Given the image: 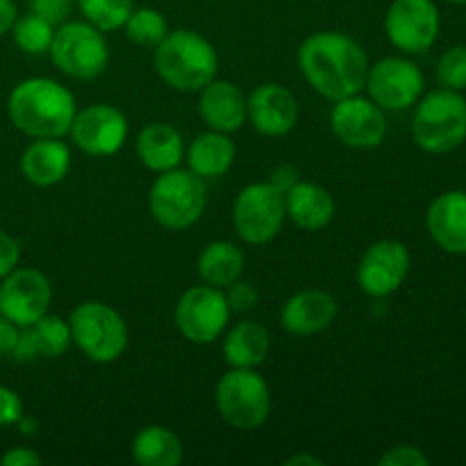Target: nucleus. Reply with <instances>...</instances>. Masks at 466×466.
I'll return each mask as SVG.
<instances>
[{
    "label": "nucleus",
    "instance_id": "obj_29",
    "mask_svg": "<svg viewBox=\"0 0 466 466\" xmlns=\"http://www.w3.org/2000/svg\"><path fill=\"white\" fill-rule=\"evenodd\" d=\"M77 7L85 21L100 32H116L135 9V0H77Z\"/></svg>",
    "mask_w": 466,
    "mask_h": 466
},
{
    "label": "nucleus",
    "instance_id": "obj_39",
    "mask_svg": "<svg viewBox=\"0 0 466 466\" xmlns=\"http://www.w3.org/2000/svg\"><path fill=\"white\" fill-rule=\"evenodd\" d=\"M3 466H39L41 458L30 449H12L0 458Z\"/></svg>",
    "mask_w": 466,
    "mask_h": 466
},
{
    "label": "nucleus",
    "instance_id": "obj_36",
    "mask_svg": "<svg viewBox=\"0 0 466 466\" xmlns=\"http://www.w3.org/2000/svg\"><path fill=\"white\" fill-rule=\"evenodd\" d=\"M23 417V403L16 391L0 387V426H14Z\"/></svg>",
    "mask_w": 466,
    "mask_h": 466
},
{
    "label": "nucleus",
    "instance_id": "obj_11",
    "mask_svg": "<svg viewBox=\"0 0 466 466\" xmlns=\"http://www.w3.org/2000/svg\"><path fill=\"white\" fill-rule=\"evenodd\" d=\"M440 9L432 0H394L385 14L387 39L405 55L432 48L440 36Z\"/></svg>",
    "mask_w": 466,
    "mask_h": 466
},
{
    "label": "nucleus",
    "instance_id": "obj_20",
    "mask_svg": "<svg viewBox=\"0 0 466 466\" xmlns=\"http://www.w3.org/2000/svg\"><path fill=\"white\" fill-rule=\"evenodd\" d=\"M198 114L209 130L217 132H237L246 121V96L237 85L228 80H217L214 77L209 85L200 89L198 98Z\"/></svg>",
    "mask_w": 466,
    "mask_h": 466
},
{
    "label": "nucleus",
    "instance_id": "obj_43",
    "mask_svg": "<svg viewBox=\"0 0 466 466\" xmlns=\"http://www.w3.org/2000/svg\"><path fill=\"white\" fill-rule=\"evenodd\" d=\"M18 426H21V431L25 432V435H35L36 432V421H30V419L25 417L18 419Z\"/></svg>",
    "mask_w": 466,
    "mask_h": 466
},
{
    "label": "nucleus",
    "instance_id": "obj_23",
    "mask_svg": "<svg viewBox=\"0 0 466 466\" xmlns=\"http://www.w3.org/2000/svg\"><path fill=\"white\" fill-rule=\"evenodd\" d=\"M137 157L148 171H171L185 157L182 135L168 123H150L137 135Z\"/></svg>",
    "mask_w": 466,
    "mask_h": 466
},
{
    "label": "nucleus",
    "instance_id": "obj_1",
    "mask_svg": "<svg viewBox=\"0 0 466 466\" xmlns=\"http://www.w3.org/2000/svg\"><path fill=\"white\" fill-rule=\"evenodd\" d=\"M369 55L353 36L314 32L300 44L299 68L308 85L328 100L355 96L367 85Z\"/></svg>",
    "mask_w": 466,
    "mask_h": 466
},
{
    "label": "nucleus",
    "instance_id": "obj_14",
    "mask_svg": "<svg viewBox=\"0 0 466 466\" xmlns=\"http://www.w3.org/2000/svg\"><path fill=\"white\" fill-rule=\"evenodd\" d=\"M53 300L50 280L39 268H14L0 285V314L18 328L32 326L48 314Z\"/></svg>",
    "mask_w": 466,
    "mask_h": 466
},
{
    "label": "nucleus",
    "instance_id": "obj_8",
    "mask_svg": "<svg viewBox=\"0 0 466 466\" xmlns=\"http://www.w3.org/2000/svg\"><path fill=\"white\" fill-rule=\"evenodd\" d=\"M50 57L64 76L73 80H94L109 64L105 32L86 21H68L55 30Z\"/></svg>",
    "mask_w": 466,
    "mask_h": 466
},
{
    "label": "nucleus",
    "instance_id": "obj_35",
    "mask_svg": "<svg viewBox=\"0 0 466 466\" xmlns=\"http://www.w3.org/2000/svg\"><path fill=\"white\" fill-rule=\"evenodd\" d=\"M223 294H226L230 309H237V312H244V309L255 308L259 300L258 289H255L253 285H248V282H239V280L232 282L230 287H226Z\"/></svg>",
    "mask_w": 466,
    "mask_h": 466
},
{
    "label": "nucleus",
    "instance_id": "obj_42",
    "mask_svg": "<svg viewBox=\"0 0 466 466\" xmlns=\"http://www.w3.org/2000/svg\"><path fill=\"white\" fill-rule=\"evenodd\" d=\"M285 464L287 466H296V464H312V466H321L323 462L319 458H312V455H303V453H299V455H291V458H287L285 460Z\"/></svg>",
    "mask_w": 466,
    "mask_h": 466
},
{
    "label": "nucleus",
    "instance_id": "obj_13",
    "mask_svg": "<svg viewBox=\"0 0 466 466\" xmlns=\"http://www.w3.org/2000/svg\"><path fill=\"white\" fill-rule=\"evenodd\" d=\"M410 273V250L403 241L380 239L364 250L358 264V285L371 299H387L400 289Z\"/></svg>",
    "mask_w": 466,
    "mask_h": 466
},
{
    "label": "nucleus",
    "instance_id": "obj_18",
    "mask_svg": "<svg viewBox=\"0 0 466 466\" xmlns=\"http://www.w3.org/2000/svg\"><path fill=\"white\" fill-rule=\"evenodd\" d=\"M337 319V300L328 291L305 289L291 296L280 309V323L289 335L309 337L328 330Z\"/></svg>",
    "mask_w": 466,
    "mask_h": 466
},
{
    "label": "nucleus",
    "instance_id": "obj_17",
    "mask_svg": "<svg viewBox=\"0 0 466 466\" xmlns=\"http://www.w3.org/2000/svg\"><path fill=\"white\" fill-rule=\"evenodd\" d=\"M246 114L259 135L285 137L299 123V100L287 86L264 82L246 98Z\"/></svg>",
    "mask_w": 466,
    "mask_h": 466
},
{
    "label": "nucleus",
    "instance_id": "obj_28",
    "mask_svg": "<svg viewBox=\"0 0 466 466\" xmlns=\"http://www.w3.org/2000/svg\"><path fill=\"white\" fill-rule=\"evenodd\" d=\"M27 328H30L32 339H35L36 350H39V358H62L68 346L73 344L68 321H64L57 314H44L39 321Z\"/></svg>",
    "mask_w": 466,
    "mask_h": 466
},
{
    "label": "nucleus",
    "instance_id": "obj_34",
    "mask_svg": "<svg viewBox=\"0 0 466 466\" xmlns=\"http://www.w3.org/2000/svg\"><path fill=\"white\" fill-rule=\"evenodd\" d=\"M73 0H27V7L32 14L46 18L53 25H62L71 12Z\"/></svg>",
    "mask_w": 466,
    "mask_h": 466
},
{
    "label": "nucleus",
    "instance_id": "obj_16",
    "mask_svg": "<svg viewBox=\"0 0 466 466\" xmlns=\"http://www.w3.org/2000/svg\"><path fill=\"white\" fill-rule=\"evenodd\" d=\"M330 127L341 144L350 146V148L369 150L385 141L387 118L382 107H378L371 98L355 94L335 100Z\"/></svg>",
    "mask_w": 466,
    "mask_h": 466
},
{
    "label": "nucleus",
    "instance_id": "obj_27",
    "mask_svg": "<svg viewBox=\"0 0 466 466\" xmlns=\"http://www.w3.org/2000/svg\"><path fill=\"white\" fill-rule=\"evenodd\" d=\"M244 271V253L230 241H212L198 255V276L205 285L226 289Z\"/></svg>",
    "mask_w": 466,
    "mask_h": 466
},
{
    "label": "nucleus",
    "instance_id": "obj_25",
    "mask_svg": "<svg viewBox=\"0 0 466 466\" xmlns=\"http://www.w3.org/2000/svg\"><path fill=\"white\" fill-rule=\"evenodd\" d=\"M235 155L237 148L226 132L208 130L191 141L189 150H187V164H189V171H194L203 180L205 177H221L235 164Z\"/></svg>",
    "mask_w": 466,
    "mask_h": 466
},
{
    "label": "nucleus",
    "instance_id": "obj_15",
    "mask_svg": "<svg viewBox=\"0 0 466 466\" xmlns=\"http://www.w3.org/2000/svg\"><path fill=\"white\" fill-rule=\"evenodd\" d=\"M68 135L82 153L94 155V157H109L126 144L127 118L114 105H89L82 112H76Z\"/></svg>",
    "mask_w": 466,
    "mask_h": 466
},
{
    "label": "nucleus",
    "instance_id": "obj_3",
    "mask_svg": "<svg viewBox=\"0 0 466 466\" xmlns=\"http://www.w3.org/2000/svg\"><path fill=\"white\" fill-rule=\"evenodd\" d=\"M155 71L171 89L200 91L217 77L218 55L203 35L182 27L155 46Z\"/></svg>",
    "mask_w": 466,
    "mask_h": 466
},
{
    "label": "nucleus",
    "instance_id": "obj_21",
    "mask_svg": "<svg viewBox=\"0 0 466 466\" xmlns=\"http://www.w3.org/2000/svg\"><path fill=\"white\" fill-rule=\"evenodd\" d=\"M285 209L300 230L319 232L335 218V198L317 182H296L285 191Z\"/></svg>",
    "mask_w": 466,
    "mask_h": 466
},
{
    "label": "nucleus",
    "instance_id": "obj_30",
    "mask_svg": "<svg viewBox=\"0 0 466 466\" xmlns=\"http://www.w3.org/2000/svg\"><path fill=\"white\" fill-rule=\"evenodd\" d=\"M123 30H126L127 39L137 46H155L168 35V23L157 9L153 7H135L127 16V21L123 23Z\"/></svg>",
    "mask_w": 466,
    "mask_h": 466
},
{
    "label": "nucleus",
    "instance_id": "obj_31",
    "mask_svg": "<svg viewBox=\"0 0 466 466\" xmlns=\"http://www.w3.org/2000/svg\"><path fill=\"white\" fill-rule=\"evenodd\" d=\"M14 41L18 48L27 55H44L50 50L55 36V25L46 18L36 16V14H25V16L16 18L12 25Z\"/></svg>",
    "mask_w": 466,
    "mask_h": 466
},
{
    "label": "nucleus",
    "instance_id": "obj_6",
    "mask_svg": "<svg viewBox=\"0 0 466 466\" xmlns=\"http://www.w3.org/2000/svg\"><path fill=\"white\" fill-rule=\"evenodd\" d=\"M73 344L86 360L96 364H112L126 353L127 326L121 314L100 300L76 305L68 317Z\"/></svg>",
    "mask_w": 466,
    "mask_h": 466
},
{
    "label": "nucleus",
    "instance_id": "obj_41",
    "mask_svg": "<svg viewBox=\"0 0 466 466\" xmlns=\"http://www.w3.org/2000/svg\"><path fill=\"white\" fill-rule=\"evenodd\" d=\"M268 182H271V185H276L278 189H280L282 194H285V191L289 189V187H294L299 180H296V171H294V168H291V167H280L276 173H273V177Z\"/></svg>",
    "mask_w": 466,
    "mask_h": 466
},
{
    "label": "nucleus",
    "instance_id": "obj_19",
    "mask_svg": "<svg viewBox=\"0 0 466 466\" xmlns=\"http://www.w3.org/2000/svg\"><path fill=\"white\" fill-rule=\"evenodd\" d=\"M432 241L451 255H466V191H446L437 196L426 214Z\"/></svg>",
    "mask_w": 466,
    "mask_h": 466
},
{
    "label": "nucleus",
    "instance_id": "obj_5",
    "mask_svg": "<svg viewBox=\"0 0 466 466\" xmlns=\"http://www.w3.org/2000/svg\"><path fill=\"white\" fill-rule=\"evenodd\" d=\"M208 189L203 177L189 168H171L159 173L148 191L150 217L167 230H187L205 212Z\"/></svg>",
    "mask_w": 466,
    "mask_h": 466
},
{
    "label": "nucleus",
    "instance_id": "obj_26",
    "mask_svg": "<svg viewBox=\"0 0 466 466\" xmlns=\"http://www.w3.org/2000/svg\"><path fill=\"white\" fill-rule=\"evenodd\" d=\"M132 460L141 466H177L185 458L180 437L164 426H146L132 440Z\"/></svg>",
    "mask_w": 466,
    "mask_h": 466
},
{
    "label": "nucleus",
    "instance_id": "obj_12",
    "mask_svg": "<svg viewBox=\"0 0 466 466\" xmlns=\"http://www.w3.org/2000/svg\"><path fill=\"white\" fill-rule=\"evenodd\" d=\"M423 85V73L417 64L405 57H382L369 66L364 86L378 107L400 112L419 103Z\"/></svg>",
    "mask_w": 466,
    "mask_h": 466
},
{
    "label": "nucleus",
    "instance_id": "obj_40",
    "mask_svg": "<svg viewBox=\"0 0 466 466\" xmlns=\"http://www.w3.org/2000/svg\"><path fill=\"white\" fill-rule=\"evenodd\" d=\"M18 18L14 0H0V36L12 30L14 21Z\"/></svg>",
    "mask_w": 466,
    "mask_h": 466
},
{
    "label": "nucleus",
    "instance_id": "obj_4",
    "mask_svg": "<svg viewBox=\"0 0 466 466\" xmlns=\"http://www.w3.org/2000/svg\"><path fill=\"white\" fill-rule=\"evenodd\" d=\"M414 144L431 155H444L466 141V98L460 91H431L412 118Z\"/></svg>",
    "mask_w": 466,
    "mask_h": 466
},
{
    "label": "nucleus",
    "instance_id": "obj_38",
    "mask_svg": "<svg viewBox=\"0 0 466 466\" xmlns=\"http://www.w3.org/2000/svg\"><path fill=\"white\" fill-rule=\"evenodd\" d=\"M18 332H21V328L0 314V358H12V350L18 341Z\"/></svg>",
    "mask_w": 466,
    "mask_h": 466
},
{
    "label": "nucleus",
    "instance_id": "obj_7",
    "mask_svg": "<svg viewBox=\"0 0 466 466\" xmlns=\"http://www.w3.org/2000/svg\"><path fill=\"white\" fill-rule=\"evenodd\" d=\"M217 410L235 431H255L271 412V391L255 369H230L217 382Z\"/></svg>",
    "mask_w": 466,
    "mask_h": 466
},
{
    "label": "nucleus",
    "instance_id": "obj_9",
    "mask_svg": "<svg viewBox=\"0 0 466 466\" xmlns=\"http://www.w3.org/2000/svg\"><path fill=\"white\" fill-rule=\"evenodd\" d=\"M285 218V194L268 180L253 182L237 194L232 223L246 244L264 246L273 241L280 235Z\"/></svg>",
    "mask_w": 466,
    "mask_h": 466
},
{
    "label": "nucleus",
    "instance_id": "obj_22",
    "mask_svg": "<svg viewBox=\"0 0 466 466\" xmlns=\"http://www.w3.org/2000/svg\"><path fill=\"white\" fill-rule=\"evenodd\" d=\"M71 150L62 139H36L21 157V171L36 187H53L68 176Z\"/></svg>",
    "mask_w": 466,
    "mask_h": 466
},
{
    "label": "nucleus",
    "instance_id": "obj_24",
    "mask_svg": "<svg viewBox=\"0 0 466 466\" xmlns=\"http://www.w3.org/2000/svg\"><path fill=\"white\" fill-rule=\"evenodd\" d=\"M271 335L258 321H239L226 332L223 355L230 369H255L267 360Z\"/></svg>",
    "mask_w": 466,
    "mask_h": 466
},
{
    "label": "nucleus",
    "instance_id": "obj_10",
    "mask_svg": "<svg viewBox=\"0 0 466 466\" xmlns=\"http://www.w3.org/2000/svg\"><path fill=\"white\" fill-rule=\"evenodd\" d=\"M230 305L223 289L198 285L187 289L176 305V326L187 341L196 346L214 344L226 332Z\"/></svg>",
    "mask_w": 466,
    "mask_h": 466
},
{
    "label": "nucleus",
    "instance_id": "obj_44",
    "mask_svg": "<svg viewBox=\"0 0 466 466\" xmlns=\"http://www.w3.org/2000/svg\"><path fill=\"white\" fill-rule=\"evenodd\" d=\"M446 3H451V5H466V0H446Z\"/></svg>",
    "mask_w": 466,
    "mask_h": 466
},
{
    "label": "nucleus",
    "instance_id": "obj_33",
    "mask_svg": "<svg viewBox=\"0 0 466 466\" xmlns=\"http://www.w3.org/2000/svg\"><path fill=\"white\" fill-rule=\"evenodd\" d=\"M380 466H428L431 460L417 446H396V449H390L380 460H378Z\"/></svg>",
    "mask_w": 466,
    "mask_h": 466
},
{
    "label": "nucleus",
    "instance_id": "obj_2",
    "mask_svg": "<svg viewBox=\"0 0 466 466\" xmlns=\"http://www.w3.org/2000/svg\"><path fill=\"white\" fill-rule=\"evenodd\" d=\"M14 126L35 139H62L76 118V98L50 77H30L14 86L7 103Z\"/></svg>",
    "mask_w": 466,
    "mask_h": 466
},
{
    "label": "nucleus",
    "instance_id": "obj_32",
    "mask_svg": "<svg viewBox=\"0 0 466 466\" xmlns=\"http://www.w3.org/2000/svg\"><path fill=\"white\" fill-rule=\"evenodd\" d=\"M437 82L441 89H466V46H453L437 62Z\"/></svg>",
    "mask_w": 466,
    "mask_h": 466
},
{
    "label": "nucleus",
    "instance_id": "obj_37",
    "mask_svg": "<svg viewBox=\"0 0 466 466\" xmlns=\"http://www.w3.org/2000/svg\"><path fill=\"white\" fill-rule=\"evenodd\" d=\"M18 258H21V248H18L16 239L0 230V280L16 268Z\"/></svg>",
    "mask_w": 466,
    "mask_h": 466
}]
</instances>
